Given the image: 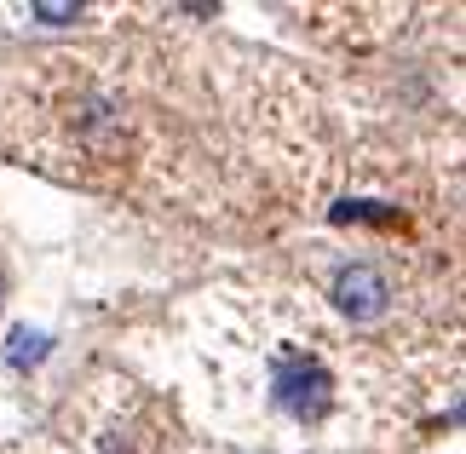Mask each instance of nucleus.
Instances as JSON below:
<instances>
[{
    "label": "nucleus",
    "mask_w": 466,
    "mask_h": 454,
    "mask_svg": "<svg viewBox=\"0 0 466 454\" xmlns=\"http://www.w3.org/2000/svg\"><path fill=\"white\" fill-rule=\"evenodd\" d=\"M271 391H277V409L282 414H294V420H322V414H329L334 379L311 357H282L277 374H271Z\"/></svg>",
    "instance_id": "1"
},
{
    "label": "nucleus",
    "mask_w": 466,
    "mask_h": 454,
    "mask_svg": "<svg viewBox=\"0 0 466 454\" xmlns=\"http://www.w3.org/2000/svg\"><path fill=\"white\" fill-rule=\"evenodd\" d=\"M334 299H339V311H346V317L363 322V317H380L391 294H386V277L374 265H351V270H339V277H334Z\"/></svg>",
    "instance_id": "2"
},
{
    "label": "nucleus",
    "mask_w": 466,
    "mask_h": 454,
    "mask_svg": "<svg viewBox=\"0 0 466 454\" xmlns=\"http://www.w3.org/2000/svg\"><path fill=\"white\" fill-rule=\"evenodd\" d=\"M46 345H52L46 334H29V328H12V351H6V357H12V368H29V362H41V357H46Z\"/></svg>",
    "instance_id": "3"
},
{
    "label": "nucleus",
    "mask_w": 466,
    "mask_h": 454,
    "mask_svg": "<svg viewBox=\"0 0 466 454\" xmlns=\"http://www.w3.org/2000/svg\"><path fill=\"white\" fill-rule=\"evenodd\" d=\"M76 12H81V6H35V17H41V24H76Z\"/></svg>",
    "instance_id": "4"
}]
</instances>
